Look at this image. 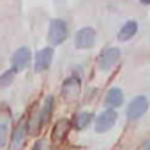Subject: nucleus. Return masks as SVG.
I'll return each mask as SVG.
<instances>
[{
  "label": "nucleus",
  "mask_w": 150,
  "mask_h": 150,
  "mask_svg": "<svg viewBox=\"0 0 150 150\" xmlns=\"http://www.w3.org/2000/svg\"><path fill=\"white\" fill-rule=\"evenodd\" d=\"M69 37V27L64 20L60 18H55L50 21V28H48V41L51 42V48L53 46H58V44H64Z\"/></svg>",
  "instance_id": "nucleus-1"
},
{
  "label": "nucleus",
  "mask_w": 150,
  "mask_h": 150,
  "mask_svg": "<svg viewBox=\"0 0 150 150\" xmlns=\"http://www.w3.org/2000/svg\"><path fill=\"white\" fill-rule=\"evenodd\" d=\"M148 108H150L148 97H146V96H136V97L129 103V106H127V110H125V117H127L131 122L139 120V118L148 111Z\"/></svg>",
  "instance_id": "nucleus-2"
},
{
  "label": "nucleus",
  "mask_w": 150,
  "mask_h": 150,
  "mask_svg": "<svg viewBox=\"0 0 150 150\" xmlns=\"http://www.w3.org/2000/svg\"><path fill=\"white\" fill-rule=\"evenodd\" d=\"M117 120H118V113H117V110H110V108H106L104 111H101V113L97 115V118H96V122H94L96 132H97V134H104V132H108L110 129L115 127Z\"/></svg>",
  "instance_id": "nucleus-3"
},
{
  "label": "nucleus",
  "mask_w": 150,
  "mask_h": 150,
  "mask_svg": "<svg viewBox=\"0 0 150 150\" xmlns=\"http://www.w3.org/2000/svg\"><path fill=\"white\" fill-rule=\"evenodd\" d=\"M30 60H32L30 50H28L27 46H21V48H18V50L13 53V57H11V69L18 74V72L25 71V69L30 65Z\"/></svg>",
  "instance_id": "nucleus-4"
},
{
  "label": "nucleus",
  "mask_w": 150,
  "mask_h": 150,
  "mask_svg": "<svg viewBox=\"0 0 150 150\" xmlns=\"http://www.w3.org/2000/svg\"><path fill=\"white\" fill-rule=\"evenodd\" d=\"M120 55H122V51H120L118 48H115V46L106 48V50L99 55V69H101V71H104V72L111 71V69L118 64Z\"/></svg>",
  "instance_id": "nucleus-5"
},
{
  "label": "nucleus",
  "mask_w": 150,
  "mask_h": 150,
  "mask_svg": "<svg viewBox=\"0 0 150 150\" xmlns=\"http://www.w3.org/2000/svg\"><path fill=\"white\" fill-rule=\"evenodd\" d=\"M74 44L80 50H90L96 44V30L92 27H83L74 34Z\"/></svg>",
  "instance_id": "nucleus-6"
},
{
  "label": "nucleus",
  "mask_w": 150,
  "mask_h": 150,
  "mask_svg": "<svg viewBox=\"0 0 150 150\" xmlns=\"http://www.w3.org/2000/svg\"><path fill=\"white\" fill-rule=\"evenodd\" d=\"M27 134H28V124L25 118H21L18 122V125L13 131L11 136V150H23L25 141H27Z\"/></svg>",
  "instance_id": "nucleus-7"
},
{
  "label": "nucleus",
  "mask_w": 150,
  "mask_h": 150,
  "mask_svg": "<svg viewBox=\"0 0 150 150\" xmlns=\"http://www.w3.org/2000/svg\"><path fill=\"white\" fill-rule=\"evenodd\" d=\"M60 92H62V97L67 99V101L76 99L80 96V92H81V81H80V78L72 74V76H69L67 80H64Z\"/></svg>",
  "instance_id": "nucleus-8"
},
{
  "label": "nucleus",
  "mask_w": 150,
  "mask_h": 150,
  "mask_svg": "<svg viewBox=\"0 0 150 150\" xmlns=\"http://www.w3.org/2000/svg\"><path fill=\"white\" fill-rule=\"evenodd\" d=\"M53 55H55V50L51 46H46L42 50H39L35 53V62H34V71L35 72H42V71H48L51 62H53Z\"/></svg>",
  "instance_id": "nucleus-9"
},
{
  "label": "nucleus",
  "mask_w": 150,
  "mask_h": 150,
  "mask_svg": "<svg viewBox=\"0 0 150 150\" xmlns=\"http://www.w3.org/2000/svg\"><path fill=\"white\" fill-rule=\"evenodd\" d=\"M53 106H55V97H53V96H48L46 101H44V104H42V108H41V111H39V115H37V118H35V122H37L35 131H37V132H39V131H41L50 120H51Z\"/></svg>",
  "instance_id": "nucleus-10"
},
{
  "label": "nucleus",
  "mask_w": 150,
  "mask_h": 150,
  "mask_svg": "<svg viewBox=\"0 0 150 150\" xmlns=\"http://www.w3.org/2000/svg\"><path fill=\"white\" fill-rule=\"evenodd\" d=\"M104 104H106L110 110H117V108H120V106L124 104V92H122V88H118V87L110 88L108 94H106Z\"/></svg>",
  "instance_id": "nucleus-11"
},
{
  "label": "nucleus",
  "mask_w": 150,
  "mask_h": 150,
  "mask_svg": "<svg viewBox=\"0 0 150 150\" xmlns=\"http://www.w3.org/2000/svg\"><path fill=\"white\" fill-rule=\"evenodd\" d=\"M71 125H72V122H69L67 118L58 120V122L55 124V127H53V132H51L53 141H55V143L64 141V139H65V136H67V134H69V131H71Z\"/></svg>",
  "instance_id": "nucleus-12"
},
{
  "label": "nucleus",
  "mask_w": 150,
  "mask_h": 150,
  "mask_svg": "<svg viewBox=\"0 0 150 150\" xmlns=\"http://www.w3.org/2000/svg\"><path fill=\"white\" fill-rule=\"evenodd\" d=\"M136 34H138V21L129 20V21H125V23L122 25V28L118 30L117 39H118L120 42H127V41H129V39H132Z\"/></svg>",
  "instance_id": "nucleus-13"
},
{
  "label": "nucleus",
  "mask_w": 150,
  "mask_h": 150,
  "mask_svg": "<svg viewBox=\"0 0 150 150\" xmlns=\"http://www.w3.org/2000/svg\"><path fill=\"white\" fill-rule=\"evenodd\" d=\"M92 122H94V115L90 111H81L74 118V127L76 129H87Z\"/></svg>",
  "instance_id": "nucleus-14"
},
{
  "label": "nucleus",
  "mask_w": 150,
  "mask_h": 150,
  "mask_svg": "<svg viewBox=\"0 0 150 150\" xmlns=\"http://www.w3.org/2000/svg\"><path fill=\"white\" fill-rule=\"evenodd\" d=\"M14 76H16V72H14L13 69H7L6 72H2V74H0V88H6V87H9V85L13 83Z\"/></svg>",
  "instance_id": "nucleus-15"
},
{
  "label": "nucleus",
  "mask_w": 150,
  "mask_h": 150,
  "mask_svg": "<svg viewBox=\"0 0 150 150\" xmlns=\"http://www.w3.org/2000/svg\"><path fill=\"white\" fill-rule=\"evenodd\" d=\"M9 141V125L6 122H0V148H4Z\"/></svg>",
  "instance_id": "nucleus-16"
},
{
  "label": "nucleus",
  "mask_w": 150,
  "mask_h": 150,
  "mask_svg": "<svg viewBox=\"0 0 150 150\" xmlns=\"http://www.w3.org/2000/svg\"><path fill=\"white\" fill-rule=\"evenodd\" d=\"M32 150H48V145H46V141H44V139H37V141L34 143Z\"/></svg>",
  "instance_id": "nucleus-17"
},
{
  "label": "nucleus",
  "mask_w": 150,
  "mask_h": 150,
  "mask_svg": "<svg viewBox=\"0 0 150 150\" xmlns=\"http://www.w3.org/2000/svg\"><path fill=\"white\" fill-rule=\"evenodd\" d=\"M143 150H150V139H148V141L143 145Z\"/></svg>",
  "instance_id": "nucleus-18"
},
{
  "label": "nucleus",
  "mask_w": 150,
  "mask_h": 150,
  "mask_svg": "<svg viewBox=\"0 0 150 150\" xmlns=\"http://www.w3.org/2000/svg\"><path fill=\"white\" fill-rule=\"evenodd\" d=\"M139 2H141L143 6H150V0H139Z\"/></svg>",
  "instance_id": "nucleus-19"
}]
</instances>
